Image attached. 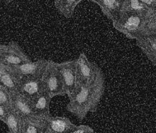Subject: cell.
Returning a JSON list of instances; mask_svg holds the SVG:
<instances>
[{"instance_id":"cell-22","label":"cell","mask_w":156,"mask_h":133,"mask_svg":"<svg viewBox=\"0 0 156 133\" xmlns=\"http://www.w3.org/2000/svg\"><path fill=\"white\" fill-rule=\"evenodd\" d=\"M8 110H9V109L0 104V120H1L2 122H4L5 117H6V115L8 114Z\"/></svg>"},{"instance_id":"cell-2","label":"cell","mask_w":156,"mask_h":133,"mask_svg":"<svg viewBox=\"0 0 156 133\" xmlns=\"http://www.w3.org/2000/svg\"><path fill=\"white\" fill-rule=\"evenodd\" d=\"M117 31L129 39H137L156 34L155 12H122L117 21L112 22Z\"/></svg>"},{"instance_id":"cell-23","label":"cell","mask_w":156,"mask_h":133,"mask_svg":"<svg viewBox=\"0 0 156 133\" xmlns=\"http://www.w3.org/2000/svg\"><path fill=\"white\" fill-rule=\"evenodd\" d=\"M5 46L6 45H4L0 43V66H1V60H2V54L3 53H4V51L5 48Z\"/></svg>"},{"instance_id":"cell-21","label":"cell","mask_w":156,"mask_h":133,"mask_svg":"<svg viewBox=\"0 0 156 133\" xmlns=\"http://www.w3.org/2000/svg\"><path fill=\"white\" fill-rule=\"evenodd\" d=\"M143 4L150 12H154L156 10V1L155 0H141Z\"/></svg>"},{"instance_id":"cell-14","label":"cell","mask_w":156,"mask_h":133,"mask_svg":"<svg viewBox=\"0 0 156 133\" xmlns=\"http://www.w3.org/2000/svg\"><path fill=\"white\" fill-rule=\"evenodd\" d=\"M136 44L154 66L156 65V34L149 35L136 39Z\"/></svg>"},{"instance_id":"cell-24","label":"cell","mask_w":156,"mask_h":133,"mask_svg":"<svg viewBox=\"0 0 156 133\" xmlns=\"http://www.w3.org/2000/svg\"><path fill=\"white\" fill-rule=\"evenodd\" d=\"M44 133H53V132H51L50 131H48V130H46V131H45V132H44Z\"/></svg>"},{"instance_id":"cell-4","label":"cell","mask_w":156,"mask_h":133,"mask_svg":"<svg viewBox=\"0 0 156 133\" xmlns=\"http://www.w3.org/2000/svg\"><path fill=\"white\" fill-rule=\"evenodd\" d=\"M76 60L77 85L89 84L104 74L99 66L91 62L84 53H80Z\"/></svg>"},{"instance_id":"cell-18","label":"cell","mask_w":156,"mask_h":133,"mask_svg":"<svg viewBox=\"0 0 156 133\" xmlns=\"http://www.w3.org/2000/svg\"><path fill=\"white\" fill-rule=\"evenodd\" d=\"M149 11L146 8L141 0H123L122 12H140ZM150 12V11H149Z\"/></svg>"},{"instance_id":"cell-25","label":"cell","mask_w":156,"mask_h":133,"mask_svg":"<svg viewBox=\"0 0 156 133\" xmlns=\"http://www.w3.org/2000/svg\"><path fill=\"white\" fill-rule=\"evenodd\" d=\"M91 133H94V132H91Z\"/></svg>"},{"instance_id":"cell-6","label":"cell","mask_w":156,"mask_h":133,"mask_svg":"<svg viewBox=\"0 0 156 133\" xmlns=\"http://www.w3.org/2000/svg\"><path fill=\"white\" fill-rule=\"evenodd\" d=\"M31 61L30 56L25 53L21 46L15 42H10L5 46L3 53L1 65L14 66Z\"/></svg>"},{"instance_id":"cell-12","label":"cell","mask_w":156,"mask_h":133,"mask_svg":"<svg viewBox=\"0 0 156 133\" xmlns=\"http://www.w3.org/2000/svg\"><path fill=\"white\" fill-rule=\"evenodd\" d=\"M21 77L11 69L5 66H0V83L9 91L11 94L18 93Z\"/></svg>"},{"instance_id":"cell-7","label":"cell","mask_w":156,"mask_h":133,"mask_svg":"<svg viewBox=\"0 0 156 133\" xmlns=\"http://www.w3.org/2000/svg\"><path fill=\"white\" fill-rule=\"evenodd\" d=\"M48 62L49 60L46 59H40L34 62L31 61L17 66H8V67H9L14 73L20 77H34L41 78L48 64Z\"/></svg>"},{"instance_id":"cell-11","label":"cell","mask_w":156,"mask_h":133,"mask_svg":"<svg viewBox=\"0 0 156 133\" xmlns=\"http://www.w3.org/2000/svg\"><path fill=\"white\" fill-rule=\"evenodd\" d=\"M76 126L68 118L50 115L47 119V129L53 133H70Z\"/></svg>"},{"instance_id":"cell-16","label":"cell","mask_w":156,"mask_h":133,"mask_svg":"<svg viewBox=\"0 0 156 133\" xmlns=\"http://www.w3.org/2000/svg\"><path fill=\"white\" fill-rule=\"evenodd\" d=\"M81 2V0H55L54 5L60 14L70 19L74 15L75 8Z\"/></svg>"},{"instance_id":"cell-8","label":"cell","mask_w":156,"mask_h":133,"mask_svg":"<svg viewBox=\"0 0 156 133\" xmlns=\"http://www.w3.org/2000/svg\"><path fill=\"white\" fill-rule=\"evenodd\" d=\"M44 91L41 78L22 77L20 80L19 93L28 100H32Z\"/></svg>"},{"instance_id":"cell-10","label":"cell","mask_w":156,"mask_h":133,"mask_svg":"<svg viewBox=\"0 0 156 133\" xmlns=\"http://www.w3.org/2000/svg\"><path fill=\"white\" fill-rule=\"evenodd\" d=\"M47 117L34 115L22 119L21 133H44L47 130Z\"/></svg>"},{"instance_id":"cell-1","label":"cell","mask_w":156,"mask_h":133,"mask_svg":"<svg viewBox=\"0 0 156 133\" xmlns=\"http://www.w3.org/2000/svg\"><path fill=\"white\" fill-rule=\"evenodd\" d=\"M105 84L102 74L89 84L77 85L74 93L68 97L67 110L79 120H84L89 113L96 112L105 94Z\"/></svg>"},{"instance_id":"cell-3","label":"cell","mask_w":156,"mask_h":133,"mask_svg":"<svg viewBox=\"0 0 156 133\" xmlns=\"http://www.w3.org/2000/svg\"><path fill=\"white\" fill-rule=\"evenodd\" d=\"M44 91L51 99L66 95L64 87L57 67V63L49 60L44 73L41 77Z\"/></svg>"},{"instance_id":"cell-20","label":"cell","mask_w":156,"mask_h":133,"mask_svg":"<svg viewBox=\"0 0 156 133\" xmlns=\"http://www.w3.org/2000/svg\"><path fill=\"white\" fill-rule=\"evenodd\" d=\"M94 132L91 127L87 125L76 126L70 133H91Z\"/></svg>"},{"instance_id":"cell-9","label":"cell","mask_w":156,"mask_h":133,"mask_svg":"<svg viewBox=\"0 0 156 133\" xmlns=\"http://www.w3.org/2000/svg\"><path fill=\"white\" fill-rule=\"evenodd\" d=\"M123 0H91L99 5L104 15L114 22L117 21L122 13Z\"/></svg>"},{"instance_id":"cell-13","label":"cell","mask_w":156,"mask_h":133,"mask_svg":"<svg viewBox=\"0 0 156 133\" xmlns=\"http://www.w3.org/2000/svg\"><path fill=\"white\" fill-rule=\"evenodd\" d=\"M11 109L15 111L22 119L34 115L30 100L18 93L12 94Z\"/></svg>"},{"instance_id":"cell-15","label":"cell","mask_w":156,"mask_h":133,"mask_svg":"<svg viewBox=\"0 0 156 133\" xmlns=\"http://www.w3.org/2000/svg\"><path fill=\"white\" fill-rule=\"evenodd\" d=\"M51 98L47 92H43L38 96L30 101L34 115L47 117L50 115V104Z\"/></svg>"},{"instance_id":"cell-5","label":"cell","mask_w":156,"mask_h":133,"mask_svg":"<svg viewBox=\"0 0 156 133\" xmlns=\"http://www.w3.org/2000/svg\"><path fill=\"white\" fill-rule=\"evenodd\" d=\"M57 67L62 78L66 94L69 97L77 87L76 60L57 63Z\"/></svg>"},{"instance_id":"cell-17","label":"cell","mask_w":156,"mask_h":133,"mask_svg":"<svg viewBox=\"0 0 156 133\" xmlns=\"http://www.w3.org/2000/svg\"><path fill=\"white\" fill-rule=\"evenodd\" d=\"M4 123L7 125L10 133H21L22 118L12 109L8 110Z\"/></svg>"},{"instance_id":"cell-19","label":"cell","mask_w":156,"mask_h":133,"mask_svg":"<svg viewBox=\"0 0 156 133\" xmlns=\"http://www.w3.org/2000/svg\"><path fill=\"white\" fill-rule=\"evenodd\" d=\"M0 104L7 109H11L12 94L0 83Z\"/></svg>"}]
</instances>
